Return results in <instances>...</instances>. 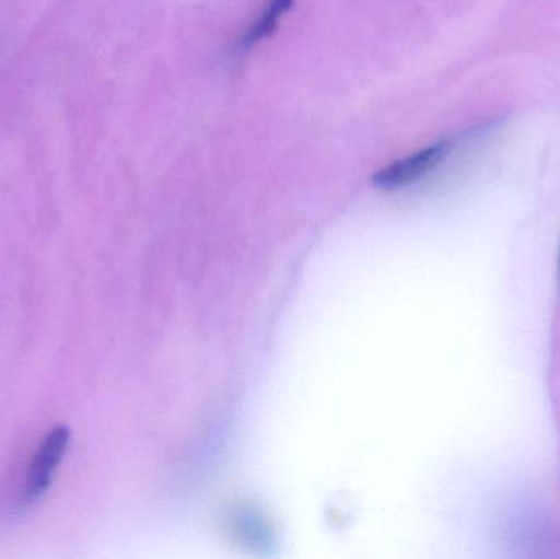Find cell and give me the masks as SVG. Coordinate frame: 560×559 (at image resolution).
I'll use <instances>...</instances> for the list:
<instances>
[{
  "mask_svg": "<svg viewBox=\"0 0 560 559\" xmlns=\"http://www.w3.org/2000/svg\"><path fill=\"white\" fill-rule=\"evenodd\" d=\"M69 440H71V432L68 427L59 426L49 430L48 435L39 443L23 479L22 492H20V501L23 505L35 504L48 491L58 466L65 458Z\"/></svg>",
  "mask_w": 560,
  "mask_h": 559,
  "instance_id": "1",
  "label": "cell"
},
{
  "mask_svg": "<svg viewBox=\"0 0 560 559\" xmlns=\"http://www.w3.org/2000/svg\"><path fill=\"white\" fill-rule=\"evenodd\" d=\"M292 3L293 0H271L268 9L262 12L258 22H256L255 25H252V28L248 30L245 38H243V48H252L256 43L265 39L266 36H271L272 33H275V30L278 28L280 16H282L283 13L292 7Z\"/></svg>",
  "mask_w": 560,
  "mask_h": 559,
  "instance_id": "3",
  "label": "cell"
},
{
  "mask_svg": "<svg viewBox=\"0 0 560 559\" xmlns=\"http://www.w3.org/2000/svg\"><path fill=\"white\" fill-rule=\"evenodd\" d=\"M451 143L447 140L438 141L424 150L417 151L404 160L395 161L388 166L382 167L381 171L374 174L372 183L384 190H397L401 187L410 186L417 183L421 177L427 176L428 173L440 166L444 158L450 154Z\"/></svg>",
  "mask_w": 560,
  "mask_h": 559,
  "instance_id": "2",
  "label": "cell"
}]
</instances>
